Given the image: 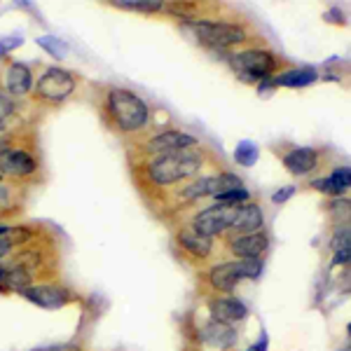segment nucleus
I'll list each match as a JSON object with an SVG mask.
<instances>
[{"label":"nucleus","instance_id":"f257e3e1","mask_svg":"<svg viewBox=\"0 0 351 351\" xmlns=\"http://www.w3.org/2000/svg\"><path fill=\"white\" fill-rule=\"evenodd\" d=\"M202 167V152L195 148L188 150H176V152H164L157 160L150 162L148 176L152 183L157 185H173L178 180L195 176Z\"/></svg>","mask_w":351,"mask_h":351},{"label":"nucleus","instance_id":"f03ea898","mask_svg":"<svg viewBox=\"0 0 351 351\" xmlns=\"http://www.w3.org/2000/svg\"><path fill=\"white\" fill-rule=\"evenodd\" d=\"M108 110L122 132H136L148 122V106L127 89H112L108 94Z\"/></svg>","mask_w":351,"mask_h":351},{"label":"nucleus","instance_id":"7ed1b4c3","mask_svg":"<svg viewBox=\"0 0 351 351\" xmlns=\"http://www.w3.org/2000/svg\"><path fill=\"white\" fill-rule=\"evenodd\" d=\"M232 68L246 80H269V75L276 68V59L265 49H246L230 59Z\"/></svg>","mask_w":351,"mask_h":351},{"label":"nucleus","instance_id":"20e7f679","mask_svg":"<svg viewBox=\"0 0 351 351\" xmlns=\"http://www.w3.org/2000/svg\"><path fill=\"white\" fill-rule=\"evenodd\" d=\"M197 38L213 47H232L246 40V31L237 24H225V21H195L192 24Z\"/></svg>","mask_w":351,"mask_h":351},{"label":"nucleus","instance_id":"39448f33","mask_svg":"<svg viewBox=\"0 0 351 351\" xmlns=\"http://www.w3.org/2000/svg\"><path fill=\"white\" fill-rule=\"evenodd\" d=\"M75 89V77L73 73L64 71V68H49L47 73L38 80L36 94L40 96L43 101H49V104H61Z\"/></svg>","mask_w":351,"mask_h":351},{"label":"nucleus","instance_id":"423d86ee","mask_svg":"<svg viewBox=\"0 0 351 351\" xmlns=\"http://www.w3.org/2000/svg\"><path fill=\"white\" fill-rule=\"evenodd\" d=\"M237 208H239V206H237ZM237 208L234 206H223V204H216V206H211V208H206V211L197 213L192 228H195L204 237H216V234H220V232H225V230L232 228V223H234V216H237Z\"/></svg>","mask_w":351,"mask_h":351},{"label":"nucleus","instance_id":"0eeeda50","mask_svg":"<svg viewBox=\"0 0 351 351\" xmlns=\"http://www.w3.org/2000/svg\"><path fill=\"white\" fill-rule=\"evenodd\" d=\"M21 295L45 309L61 307V304H66L68 298H71L66 288H61V286H28L26 291H21Z\"/></svg>","mask_w":351,"mask_h":351},{"label":"nucleus","instance_id":"6e6552de","mask_svg":"<svg viewBox=\"0 0 351 351\" xmlns=\"http://www.w3.org/2000/svg\"><path fill=\"white\" fill-rule=\"evenodd\" d=\"M195 145H197V138H195V136H190V134L162 132L148 143V152L152 150V152H157V155H164V152L188 150V148H195Z\"/></svg>","mask_w":351,"mask_h":351},{"label":"nucleus","instance_id":"1a4fd4ad","mask_svg":"<svg viewBox=\"0 0 351 351\" xmlns=\"http://www.w3.org/2000/svg\"><path fill=\"white\" fill-rule=\"evenodd\" d=\"M38 164L26 150H5L0 155V173L10 176H31L36 173Z\"/></svg>","mask_w":351,"mask_h":351},{"label":"nucleus","instance_id":"9d476101","mask_svg":"<svg viewBox=\"0 0 351 351\" xmlns=\"http://www.w3.org/2000/svg\"><path fill=\"white\" fill-rule=\"evenodd\" d=\"M246 314H248L246 304L237 298H218L211 302V316L218 324L232 326V324H237V321H241Z\"/></svg>","mask_w":351,"mask_h":351},{"label":"nucleus","instance_id":"9b49d317","mask_svg":"<svg viewBox=\"0 0 351 351\" xmlns=\"http://www.w3.org/2000/svg\"><path fill=\"white\" fill-rule=\"evenodd\" d=\"M267 243L269 241L263 232H253V234H239L237 239H232L230 248L239 258H260L267 251Z\"/></svg>","mask_w":351,"mask_h":351},{"label":"nucleus","instance_id":"f8f14e48","mask_svg":"<svg viewBox=\"0 0 351 351\" xmlns=\"http://www.w3.org/2000/svg\"><path fill=\"white\" fill-rule=\"evenodd\" d=\"M265 225V216L260 211L258 204H243V206L237 208L234 223H232V230L241 232V234H253V232H260V228Z\"/></svg>","mask_w":351,"mask_h":351},{"label":"nucleus","instance_id":"ddd939ff","mask_svg":"<svg viewBox=\"0 0 351 351\" xmlns=\"http://www.w3.org/2000/svg\"><path fill=\"white\" fill-rule=\"evenodd\" d=\"M208 279H211V286L218 288V291H223V293L232 291V288L237 286V281L243 279L239 260H237V263H220V265H216V267L211 269V274H208Z\"/></svg>","mask_w":351,"mask_h":351},{"label":"nucleus","instance_id":"4468645a","mask_svg":"<svg viewBox=\"0 0 351 351\" xmlns=\"http://www.w3.org/2000/svg\"><path fill=\"white\" fill-rule=\"evenodd\" d=\"M202 339L206 344H211V347H216V349H230V347H234V342H237V330L232 326H228V324L211 321V324L204 326Z\"/></svg>","mask_w":351,"mask_h":351},{"label":"nucleus","instance_id":"2eb2a0df","mask_svg":"<svg viewBox=\"0 0 351 351\" xmlns=\"http://www.w3.org/2000/svg\"><path fill=\"white\" fill-rule=\"evenodd\" d=\"M311 188L326 192V195H342L344 190L351 188V167H337L328 178H319L311 183Z\"/></svg>","mask_w":351,"mask_h":351},{"label":"nucleus","instance_id":"dca6fc26","mask_svg":"<svg viewBox=\"0 0 351 351\" xmlns=\"http://www.w3.org/2000/svg\"><path fill=\"white\" fill-rule=\"evenodd\" d=\"M316 160H319V157H316V150L314 148H295V150H291L284 157V167L291 173L304 176V173L314 171Z\"/></svg>","mask_w":351,"mask_h":351},{"label":"nucleus","instance_id":"f3484780","mask_svg":"<svg viewBox=\"0 0 351 351\" xmlns=\"http://www.w3.org/2000/svg\"><path fill=\"white\" fill-rule=\"evenodd\" d=\"M178 243L185 248L188 253H192V256L197 258H206L208 253H211V237H204L199 234L195 228H185L178 232Z\"/></svg>","mask_w":351,"mask_h":351},{"label":"nucleus","instance_id":"a211bd4d","mask_svg":"<svg viewBox=\"0 0 351 351\" xmlns=\"http://www.w3.org/2000/svg\"><path fill=\"white\" fill-rule=\"evenodd\" d=\"M5 77H8V92L12 96H24L33 84V75H31V71H28V66L19 64V61H14V64L8 68V75Z\"/></svg>","mask_w":351,"mask_h":351},{"label":"nucleus","instance_id":"6ab92c4d","mask_svg":"<svg viewBox=\"0 0 351 351\" xmlns=\"http://www.w3.org/2000/svg\"><path fill=\"white\" fill-rule=\"evenodd\" d=\"M243 190V180L234 173H218V176H208L206 178V195L220 197L228 195V192Z\"/></svg>","mask_w":351,"mask_h":351},{"label":"nucleus","instance_id":"aec40b11","mask_svg":"<svg viewBox=\"0 0 351 351\" xmlns=\"http://www.w3.org/2000/svg\"><path fill=\"white\" fill-rule=\"evenodd\" d=\"M319 80L314 68H295V71H288V73H281L274 82V87H307V84Z\"/></svg>","mask_w":351,"mask_h":351},{"label":"nucleus","instance_id":"412c9836","mask_svg":"<svg viewBox=\"0 0 351 351\" xmlns=\"http://www.w3.org/2000/svg\"><path fill=\"white\" fill-rule=\"evenodd\" d=\"M28 284H31V276H28V271L21 267V265L5 267L3 286H0V288H16V291H26Z\"/></svg>","mask_w":351,"mask_h":351},{"label":"nucleus","instance_id":"4be33fe9","mask_svg":"<svg viewBox=\"0 0 351 351\" xmlns=\"http://www.w3.org/2000/svg\"><path fill=\"white\" fill-rule=\"evenodd\" d=\"M258 145L251 143V141H241L234 148V162L241 164V167H253L258 162Z\"/></svg>","mask_w":351,"mask_h":351},{"label":"nucleus","instance_id":"5701e85b","mask_svg":"<svg viewBox=\"0 0 351 351\" xmlns=\"http://www.w3.org/2000/svg\"><path fill=\"white\" fill-rule=\"evenodd\" d=\"M328 211H330V216L335 218L339 225L351 223V199H344V197H339V199L328 204Z\"/></svg>","mask_w":351,"mask_h":351},{"label":"nucleus","instance_id":"b1692460","mask_svg":"<svg viewBox=\"0 0 351 351\" xmlns=\"http://www.w3.org/2000/svg\"><path fill=\"white\" fill-rule=\"evenodd\" d=\"M115 5L127 10H138V12H157V10H162L160 0H115Z\"/></svg>","mask_w":351,"mask_h":351},{"label":"nucleus","instance_id":"393cba45","mask_svg":"<svg viewBox=\"0 0 351 351\" xmlns=\"http://www.w3.org/2000/svg\"><path fill=\"white\" fill-rule=\"evenodd\" d=\"M330 248L335 253L342 251V248H351V223L339 225L335 230V234H332V239H330Z\"/></svg>","mask_w":351,"mask_h":351},{"label":"nucleus","instance_id":"a878e982","mask_svg":"<svg viewBox=\"0 0 351 351\" xmlns=\"http://www.w3.org/2000/svg\"><path fill=\"white\" fill-rule=\"evenodd\" d=\"M248 199H251V192H248L246 188L216 197V202H218V204H223V206H234V208H237V206H243V204H248Z\"/></svg>","mask_w":351,"mask_h":351},{"label":"nucleus","instance_id":"bb28decb","mask_svg":"<svg viewBox=\"0 0 351 351\" xmlns=\"http://www.w3.org/2000/svg\"><path fill=\"white\" fill-rule=\"evenodd\" d=\"M38 45H40L43 49H47L49 54L54 56V59H64V56L68 54V47L61 40H56V38L52 36H43V38H38Z\"/></svg>","mask_w":351,"mask_h":351},{"label":"nucleus","instance_id":"cd10ccee","mask_svg":"<svg viewBox=\"0 0 351 351\" xmlns=\"http://www.w3.org/2000/svg\"><path fill=\"white\" fill-rule=\"evenodd\" d=\"M204 195H206V178L195 180V183H190L188 188L183 190V199H188V202L199 199V197H204Z\"/></svg>","mask_w":351,"mask_h":351},{"label":"nucleus","instance_id":"c85d7f7f","mask_svg":"<svg viewBox=\"0 0 351 351\" xmlns=\"http://www.w3.org/2000/svg\"><path fill=\"white\" fill-rule=\"evenodd\" d=\"M14 112V101L12 96H8L5 92H0V129L5 127V120Z\"/></svg>","mask_w":351,"mask_h":351},{"label":"nucleus","instance_id":"c756f323","mask_svg":"<svg viewBox=\"0 0 351 351\" xmlns=\"http://www.w3.org/2000/svg\"><path fill=\"white\" fill-rule=\"evenodd\" d=\"M293 195H295V188H293V185H286V188H281L279 192H274V195H271V202H274V204H284V202L291 199Z\"/></svg>","mask_w":351,"mask_h":351},{"label":"nucleus","instance_id":"7c9ffc66","mask_svg":"<svg viewBox=\"0 0 351 351\" xmlns=\"http://www.w3.org/2000/svg\"><path fill=\"white\" fill-rule=\"evenodd\" d=\"M351 263V248H342V251H337L335 256H332V265H349Z\"/></svg>","mask_w":351,"mask_h":351},{"label":"nucleus","instance_id":"2f4dec72","mask_svg":"<svg viewBox=\"0 0 351 351\" xmlns=\"http://www.w3.org/2000/svg\"><path fill=\"white\" fill-rule=\"evenodd\" d=\"M326 21H330V24H344V14H342V10H337V8H332V10H328L326 12Z\"/></svg>","mask_w":351,"mask_h":351},{"label":"nucleus","instance_id":"473e14b6","mask_svg":"<svg viewBox=\"0 0 351 351\" xmlns=\"http://www.w3.org/2000/svg\"><path fill=\"white\" fill-rule=\"evenodd\" d=\"M339 291L342 293H351V265L344 269V274L339 276Z\"/></svg>","mask_w":351,"mask_h":351},{"label":"nucleus","instance_id":"72a5a7b5","mask_svg":"<svg viewBox=\"0 0 351 351\" xmlns=\"http://www.w3.org/2000/svg\"><path fill=\"white\" fill-rule=\"evenodd\" d=\"M16 45H21V38H5V40H0V54H5L8 49L16 47Z\"/></svg>","mask_w":351,"mask_h":351},{"label":"nucleus","instance_id":"f704fd0d","mask_svg":"<svg viewBox=\"0 0 351 351\" xmlns=\"http://www.w3.org/2000/svg\"><path fill=\"white\" fill-rule=\"evenodd\" d=\"M10 248H12V239H10V234L0 237V260H3L5 256H8Z\"/></svg>","mask_w":351,"mask_h":351},{"label":"nucleus","instance_id":"c9c22d12","mask_svg":"<svg viewBox=\"0 0 351 351\" xmlns=\"http://www.w3.org/2000/svg\"><path fill=\"white\" fill-rule=\"evenodd\" d=\"M36 351H80V349H77L75 344H56V347H45Z\"/></svg>","mask_w":351,"mask_h":351},{"label":"nucleus","instance_id":"e433bc0d","mask_svg":"<svg viewBox=\"0 0 351 351\" xmlns=\"http://www.w3.org/2000/svg\"><path fill=\"white\" fill-rule=\"evenodd\" d=\"M267 347H269V339H267V335H263L251 349H246V351H267Z\"/></svg>","mask_w":351,"mask_h":351},{"label":"nucleus","instance_id":"4c0bfd02","mask_svg":"<svg viewBox=\"0 0 351 351\" xmlns=\"http://www.w3.org/2000/svg\"><path fill=\"white\" fill-rule=\"evenodd\" d=\"M5 234H10V228H8V225L0 223V237H5Z\"/></svg>","mask_w":351,"mask_h":351},{"label":"nucleus","instance_id":"58836bf2","mask_svg":"<svg viewBox=\"0 0 351 351\" xmlns=\"http://www.w3.org/2000/svg\"><path fill=\"white\" fill-rule=\"evenodd\" d=\"M5 199H8V190H5V188H0V204H3Z\"/></svg>","mask_w":351,"mask_h":351},{"label":"nucleus","instance_id":"ea45409f","mask_svg":"<svg viewBox=\"0 0 351 351\" xmlns=\"http://www.w3.org/2000/svg\"><path fill=\"white\" fill-rule=\"evenodd\" d=\"M5 150H8V143H5V141H0V155H3Z\"/></svg>","mask_w":351,"mask_h":351},{"label":"nucleus","instance_id":"a19ab883","mask_svg":"<svg viewBox=\"0 0 351 351\" xmlns=\"http://www.w3.org/2000/svg\"><path fill=\"white\" fill-rule=\"evenodd\" d=\"M342 351H351V344H349V347H344Z\"/></svg>","mask_w":351,"mask_h":351},{"label":"nucleus","instance_id":"79ce46f5","mask_svg":"<svg viewBox=\"0 0 351 351\" xmlns=\"http://www.w3.org/2000/svg\"><path fill=\"white\" fill-rule=\"evenodd\" d=\"M347 332H349V335H351V324L347 326Z\"/></svg>","mask_w":351,"mask_h":351},{"label":"nucleus","instance_id":"37998d69","mask_svg":"<svg viewBox=\"0 0 351 351\" xmlns=\"http://www.w3.org/2000/svg\"><path fill=\"white\" fill-rule=\"evenodd\" d=\"M0 176H3V173H0Z\"/></svg>","mask_w":351,"mask_h":351}]
</instances>
